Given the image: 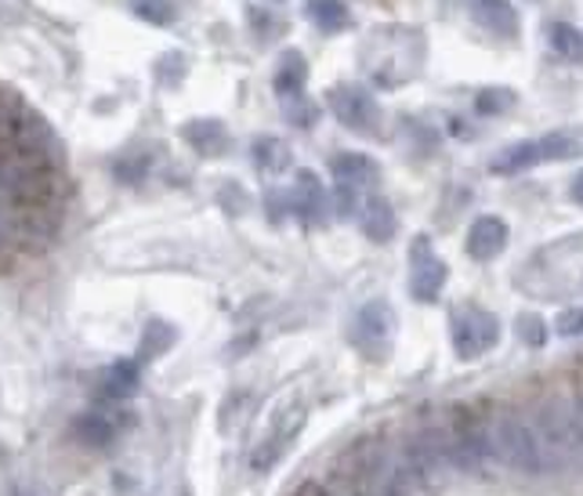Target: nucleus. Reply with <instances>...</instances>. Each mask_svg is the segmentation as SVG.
Listing matches in <instances>:
<instances>
[{
  "instance_id": "1",
  "label": "nucleus",
  "mask_w": 583,
  "mask_h": 496,
  "mask_svg": "<svg viewBox=\"0 0 583 496\" xmlns=\"http://www.w3.org/2000/svg\"><path fill=\"white\" fill-rule=\"evenodd\" d=\"M533 432L540 457H544V472H565L576 467L580 460V421H576V403L573 398H547L533 413Z\"/></svg>"
},
{
  "instance_id": "2",
  "label": "nucleus",
  "mask_w": 583,
  "mask_h": 496,
  "mask_svg": "<svg viewBox=\"0 0 583 496\" xmlns=\"http://www.w3.org/2000/svg\"><path fill=\"white\" fill-rule=\"evenodd\" d=\"M485 438H490V457H496L500 464L515 467V472H525V475H547L530 413H519V409L496 413V417L485 421Z\"/></svg>"
},
{
  "instance_id": "3",
  "label": "nucleus",
  "mask_w": 583,
  "mask_h": 496,
  "mask_svg": "<svg viewBox=\"0 0 583 496\" xmlns=\"http://www.w3.org/2000/svg\"><path fill=\"white\" fill-rule=\"evenodd\" d=\"M54 200V163L22 156V153H0V203L30 211V206H51Z\"/></svg>"
},
{
  "instance_id": "4",
  "label": "nucleus",
  "mask_w": 583,
  "mask_h": 496,
  "mask_svg": "<svg viewBox=\"0 0 583 496\" xmlns=\"http://www.w3.org/2000/svg\"><path fill=\"white\" fill-rule=\"evenodd\" d=\"M304 421H309V403H304V398H287V403H280V409L272 413L265 435H261V443L250 453V464H254L258 472H269V467L294 446Z\"/></svg>"
},
{
  "instance_id": "5",
  "label": "nucleus",
  "mask_w": 583,
  "mask_h": 496,
  "mask_svg": "<svg viewBox=\"0 0 583 496\" xmlns=\"http://www.w3.org/2000/svg\"><path fill=\"white\" fill-rule=\"evenodd\" d=\"M580 156V142L569 134H547V138H530V142H519L504 149L493 160L496 174H522L530 168H540V163H554V160H573Z\"/></svg>"
},
{
  "instance_id": "6",
  "label": "nucleus",
  "mask_w": 583,
  "mask_h": 496,
  "mask_svg": "<svg viewBox=\"0 0 583 496\" xmlns=\"http://www.w3.org/2000/svg\"><path fill=\"white\" fill-rule=\"evenodd\" d=\"M450 334H453V348L461 360H479V355H485L500 341V323H496V315L482 312V308H461L453 315Z\"/></svg>"
},
{
  "instance_id": "7",
  "label": "nucleus",
  "mask_w": 583,
  "mask_h": 496,
  "mask_svg": "<svg viewBox=\"0 0 583 496\" xmlns=\"http://www.w3.org/2000/svg\"><path fill=\"white\" fill-rule=\"evenodd\" d=\"M330 113L338 117L344 128H352L359 134H373L381 123V105L363 88H333L330 91Z\"/></svg>"
},
{
  "instance_id": "8",
  "label": "nucleus",
  "mask_w": 583,
  "mask_h": 496,
  "mask_svg": "<svg viewBox=\"0 0 583 496\" xmlns=\"http://www.w3.org/2000/svg\"><path fill=\"white\" fill-rule=\"evenodd\" d=\"M446 261H442L432 243L428 240H416L413 251H410V294L416 301H439L442 286H446Z\"/></svg>"
},
{
  "instance_id": "9",
  "label": "nucleus",
  "mask_w": 583,
  "mask_h": 496,
  "mask_svg": "<svg viewBox=\"0 0 583 496\" xmlns=\"http://www.w3.org/2000/svg\"><path fill=\"white\" fill-rule=\"evenodd\" d=\"M355 344L370 355H381L388 344H392L395 334V312L388 301H370V305L359 308L355 315Z\"/></svg>"
},
{
  "instance_id": "10",
  "label": "nucleus",
  "mask_w": 583,
  "mask_h": 496,
  "mask_svg": "<svg viewBox=\"0 0 583 496\" xmlns=\"http://www.w3.org/2000/svg\"><path fill=\"white\" fill-rule=\"evenodd\" d=\"M504 246H507L504 217H496V214L475 217V225L468 229V254L475 261H493V257L504 254Z\"/></svg>"
},
{
  "instance_id": "11",
  "label": "nucleus",
  "mask_w": 583,
  "mask_h": 496,
  "mask_svg": "<svg viewBox=\"0 0 583 496\" xmlns=\"http://www.w3.org/2000/svg\"><path fill=\"white\" fill-rule=\"evenodd\" d=\"M330 171H333V178H338L341 189H352V192L378 185V178H381V168L370 156H363V153H341V156H333Z\"/></svg>"
},
{
  "instance_id": "12",
  "label": "nucleus",
  "mask_w": 583,
  "mask_h": 496,
  "mask_svg": "<svg viewBox=\"0 0 583 496\" xmlns=\"http://www.w3.org/2000/svg\"><path fill=\"white\" fill-rule=\"evenodd\" d=\"M471 19L493 37H515L519 33V11L507 0H468Z\"/></svg>"
},
{
  "instance_id": "13",
  "label": "nucleus",
  "mask_w": 583,
  "mask_h": 496,
  "mask_svg": "<svg viewBox=\"0 0 583 496\" xmlns=\"http://www.w3.org/2000/svg\"><path fill=\"white\" fill-rule=\"evenodd\" d=\"M359 225L373 240V243H388L395 236V211L392 203L381 196H366L359 200Z\"/></svg>"
},
{
  "instance_id": "14",
  "label": "nucleus",
  "mask_w": 583,
  "mask_h": 496,
  "mask_svg": "<svg viewBox=\"0 0 583 496\" xmlns=\"http://www.w3.org/2000/svg\"><path fill=\"white\" fill-rule=\"evenodd\" d=\"M182 138L203 156H218L229 149V131L218 120H192L182 128Z\"/></svg>"
},
{
  "instance_id": "15",
  "label": "nucleus",
  "mask_w": 583,
  "mask_h": 496,
  "mask_svg": "<svg viewBox=\"0 0 583 496\" xmlns=\"http://www.w3.org/2000/svg\"><path fill=\"white\" fill-rule=\"evenodd\" d=\"M290 203H294V211L304 217V222H319L326 211V192L319 185L315 174H298V185L290 192Z\"/></svg>"
},
{
  "instance_id": "16",
  "label": "nucleus",
  "mask_w": 583,
  "mask_h": 496,
  "mask_svg": "<svg viewBox=\"0 0 583 496\" xmlns=\"http://www.w3.org/2000/svg\"><path fill=\"white\" fill-rule=\"evenodd\" d=\"M304 77H309L304 59L298 51H287L280 69H275V94H283V99H298L301 88H304Z\"/></svg>"
},
{
  "instance_id": "17",
  "label": "nucleus",
  "mask_w": 583,
  "mask_h": 496,
  "mask_svg": "<svg viewBox=\"0 0 583 496\" xmlns=\"http://www.w3.org/2000/svg\"><path fill=\"white\" fill-rule=\"evenodd\" d=\"M138 388V366L134 363H117L105 370L102 381V395L105 398H128Z\"/></svg>"
},
{
  "instance_id": "18",
  "label": "nucleus",
  "mask_w": 583,
  "mask_h": 496,
  "mask_svg": "<svg viewBox=\"0 0 583 496\" xmlns=\"http://www.w3.org/2000/svg\"><path fill=\"white\" fill-rule=\"evenodd\" d=\"M309 16L319 30H341V26H349V8H344V0H312L309 4Z\"/></svg>"
},
{
  "instance_id": "19",
  "label": "nucleus",
  "mask_w": 583,
  "mask_h": 496,
  "mask_svg": "<svg viewBox=\"0 0 583 496\" xmlns=\"http://www.w3.org/2000/svg\"><path fill=\"white\" fill-rule=\"evenodd\" d=\"M551 48L562 54V59L569 62H580L583 59V37L576 26H569V22H554L551 26Z\"/></svg>"
},
{
  "instance_id": "20",
  "label": "nucleus",
  "mask_w": 583,
  "mask_h": 496,
  "mask_svg": "<svg viewBox=\"0 0 583 496\" xmlns=\"http://www.w3.org/2000/svg\"><path fill=\"white\" fill-rule=\"evenodd\" d=\"M254 160H258L261 171L280 174V171L290 168V149L283 142H275V138H261L258 149H254Z\"/></svg>"
},
{
  "instance_id": "21",
  "label": "nucleus",
  "mask_w": 583,
  "mask_h": 496,
  "mask_svg": "<svg viewBox=\"0 0 583 496\" xmlns=\"http://www.w3.org/2000/svg\"><path fill=\"white\" fill-rule=\"evenodd\" d=\"M77 438L80 443H88V446H102V443L113 438V424H109L102 413H88V417L77 421Z\"/></svg>"
},
{
  "instance_id": "22",
  "label": "nucleus",
  "mask_w": 583,
  "mask_h": 496,
  "mask_svg": "<svg viewBox=\"0 0 583 496\" xmlns=\"http://www.w3.org/2000/svg\"><path fill=\"white\" fill-rule=\"evenodd\" d=\"M131 11L138 19L152 22V26H171L174 16H178L171 0H131Z\"/></svg>"
},
{
  "instance_id": "23",
  "label": "nucleus",
  "mask_w": 583,
  "mask_h": 496,
  "mask_svg": "<svg viewBox=\"0 0 583 496\" xmlns=\"http://www.w3.org/2000/svg\"><path fill=\"white\" fill-rule=\"evenodd\" d=\"M171 341H174L171 326H167V323H149L145 337H142V355H145V360H152V355H160L163 348H171Z\"/></svg>"
},
{
  "instance_id": "24",
  "label": "nucleus",
  "mask_w": 583,
  "mask_h": 496,
  "mask_svg": "<svg viewBox=\"0 0 583 496\" xmlns=\"http://www.w3.org/2000/svg\"><path fill=\"white\" fill-rule=\"evenodd\" d=\"M519 337L525 344H533V348H540V344H544V337H547L544 320H540V315H522V320H519Z\"/></svg>"
},
{
  "instance_id": "25",
  "label": "nucleus",
  "mask_w": 583,
  "mask_h": 496,
  "mask_svg": "<svg viewBox=\"0 0 583 496\" xmlns=\"http://www.w3.org/2000/svg\"><path fill=\"white\" fill-rule=\"evenodd\" d=\"M554 330H559L562 337H576L583 334V308H569L559 315V323H554Z\"/></svg>"
},
{
  "instance_id": "26",
  "label": "nucleus",
  "mask_w": 583,
  "mask_h": 496,
  "mask_svg": "<svg viewBox=\"0 0 583 496\" xmlns=\"http://www.w3.org/2000/svg\"><path fill=\"white\" fill-rule=\"evenodd\" d=\"M504 105H511V94H507V91H485L482 99H479L482 113H500Z\"/></svg>"
},
{
  "instance_id": "27",
  "label": "nucleus",
  "mask_w": 583,
  "mask_h": 496,
  "mask_svg": "<svg viewBox=\"0 0 583 496\" xmlns=\"http://www.w3.org/2000/svg\"><path fill=\"white\" fill-rule=\"evenodd\" d=\"M573 200H576V203L583 206V171L576 174V182H573Z\"/></svg>"
}]
</instances>
